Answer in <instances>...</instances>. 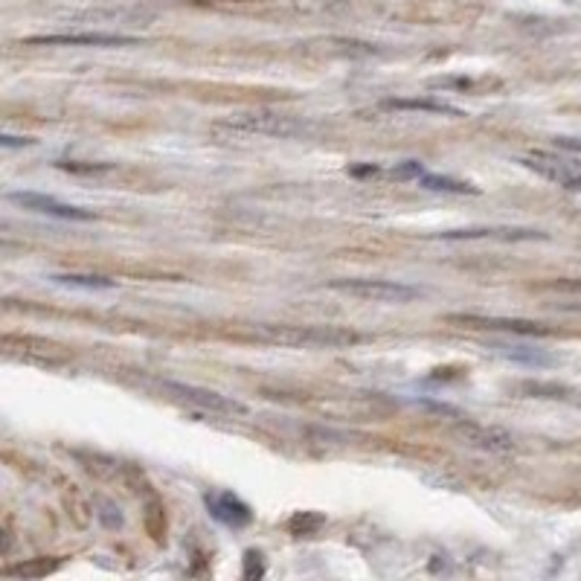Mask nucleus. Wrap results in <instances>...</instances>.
<instances>
[{
    "label": "nucleus",
    "instance_id": "f257e3e1",
    "mask_svg": "<svg viewBox=\"0 0 581 581\" xmlns=\"http://www.w3.org/2000/svg\"><path fill=\"white\" fill-rule=\"evenodd\" d=\"M256 338H262L268 343H279V346H326V349H334V346H349V343H358L360 334L355 331H346V329H338V326H256Z\"/></svg>",
    "mask_w": 581,
    "mask_h": 581
},
{
    "label": "nucleus",
    "instance_id": "f03ea898",
    "mask_svg": "<svg viewBox=\"0 0 581 581\" xmlns=\"http://www.w3.org/2000/svg\"><path fill=\"white\" fill-rule=\"evenodd\" d=\"M222 125L232 128V132L279 137V140H294V137H305V134L314 132V125L308 120H296V116H286V113H268V111L230 113Z\"/></svg>",
    "mask_w": 581,
    "mask_h": 581
},
{
    "label": "nucleus",
    "instance_id": "7ed1b4c3",
    "mask_svg": "<svg viewBox=\"0 0 581 581\" xmlns=\"http://www.w3.org/2000/svg\"><path fill=\"white\" fill-rule=\"evenodd\" d=\"M329 288L364 303H410L416 296H422L419 288L404 286V282H393V279H334Z\"/></svg>",
    "mask_w": 581,
    "mask_h": 581
},
{
    "label": "nucleus",
    "instance_id": "20e7f679",
    "mask_svg": "<svg viewBox=\"0 0 581 581\" xmlns=\"http://www.w3.org/2000/svg\"><path fill=\"white\" fill-rule=\"evenodd\" d=\"M163 390L175 395L177 402H184L189 407H198V410H206V413H218V416H244L248 407L236 398L230 395H222L215 390H204V386H195V384H180V381H163Z\"/></svg>",
    "mask_w": 581,
    "mask_h": 581
},
{
    "label": "nucleus",
    "instance_id": "39448f33",
    "mask_svg": "<svg viewBox=\"0 0 581 581\" xmlns=\"http://www.w3.org/2000/svg\"><path fill=\"white\" fill-rule=\"evenodd\" d=\"M450 326L462 329H483V331H506V334H523V338H547L549 329L544 322L521 320V317H486V314H448Z\"/></svg>",
    "mask_w": 581,
    "mask_h": 581
},
{
    "label": "nucleus",
    "instance_id": "423d86ee",
    "mask_svg": "<svg viewBox=\"0 0 581 581\" xmlns=\"http://www.w3.org/2000/svg\"><path fill=\"white\" fill-rule=\"evenodd\" d=\"M9 201L30 213H38V215L61 218V222H94V213L90 210H82V206H73V204H61L50 195H41V192H9Z\"/></svg>",
    "mask_w": 581,
    "mask_h": 581
},
{
    "label": "nucleus",
    "instance_id": "0eeeda50",
    "mask_svg": "<svg viewBox=\"0 0 581 581\" xmlns=\"http://www.w3.org/2000/svg\"><path fill=\"white\" fill-rule=\"evenodd\" d=\"M32 47H134L137 38L116 32H64V35H32Z\"/></svg>",
    "mask_w": 581,
    "mask_h": 581
},
{
    "label": "nucleus",
    "instance_id": "6e6552de",
    "mask_svg": "<svg viewBox=\"0 0 581 581\" xmlns=\"http://www.w3.org/2000/svg\"><path fill=\"white\" fill-rule=\"evenodd\" d=\"M454 433H457V439H462L465 445L488 450V454H509V450H514V436L500 431V428H486V424H477V422H462L454 428Z\"/></svg>",
    "mask_w": 581,
    "mask_h": 581
},
{
    "label": "nucleus",
    "instance_id": "1a4fd4ad",
    "mask_svg": "<svg viewBox=\"0 0 581 581\" xmlns=\"http://www.w3.org/2000/svg\"><path fill=\"white\" fill-rule=\"evenodd\" d=\"M436 239L445 241H468V239H500V241H529V239H547L544 232L532 230H509V227H471V230H445Z\"/></svg>",
    "mask_w": 581,
    "mask_h": 581
},
{
    "label": "nucleus",
    "instance_id": "9d476101",
    "mask_svg": "<svg viewBox=\"0 0 581 581\" xmlns=\"http://www.w3.org/2000/svg\"><path fill=\"white\" fill-rule=\"evenodd\" d=\"M206 509H210L215 521H222L224 526H232V529H241L253 521V512L232 495H210L206 497Z\"/></svg>",
    "mask_w": 581,
    "mask_h": 581
},
{
    "label": "nucleus",
    "instance_id": "9b49d317",
    "mask_svg": "<svg viewBox=\"0 0 581 581\" xmlns=\"http://www.w3.org/2000/svg\"><path fill=\"white\" fill-rule=\"evenodd\" d=\"M521 163H523V166H529V169L540 172V175H544V177L555 180V184H561L564 189L581 192V175L570 172V169H567V166H564V163H558V160L547 158V154H535V158H523Z\"/></svg>",
    "mask_w": 581,
    "mask_h": 581
},
{
    "label": "nucleus",
    "instance_id": "f8f14e48",
    "mask_svg": "<svg viewBox=\"0 0 581 581\" xmlns=\"http://www.w3.org/2000/svg\"><path fill=\"white\" fill-rule=\"evenodd\" d=\"M419 184L424 189H433V192H454V195H480V189L474 184H465V180H454V177H442V175H428L424 172L419 177Z\"/></svg>",
    "mask_w": 581,
    "mask_h": 581
},
{
    "label": "nucleus",
    "instance_id": "ddd939ff",
    "mask_svg": "<svg viewBox=\"0 0 581 581\" xmlns=\"http://www.w3.org/2000/svg\"><path fill=\"white\" fill-rule=\"evenodd\" d=\"M386 108H395V111H428V113H450V116H459L457 108L445 105V102H433V99H390Z\"/></svg>",
    "mask_w": 581,
    "mask_h": 581
},
{
    "label": "nucleus",
    "instance_id": "4468645a",
    "mask_svg": "<svg viewBox=\"0 0 581 581\" xmlns=\"http://www.w3.org/2000/svg\"><path fill=\"white\" fill-rule=\"evenodd\" d=\"M492 349H497L500 355H506V358H512V360H521V364H529V367H549L552 364V358L549 355H544L540 349H526V346H492Z\"/></svg>",
    "mask_w": 581,
    "mask_h": 581
},
{
    "label": "nucleus",
    "instance_id": "2eb2a0df",
    "mask_svg": "<svg viewBox=\"0 0 581 581\" xmlns=\"http://www.w3.org/2000/svg\"><path fill=\"white\" fill-rule=\"evenodd\" d=\"M61 286H70V288H94V291H108L113 288V279L105 277H85V274H59L53 277Z\"/></svg>",
    "mask_w": 581,
    "mask_h": 581
},
{
    "label": "nucleus",
    "instance_id": "dca6fc26",
    "mask_svg": "<svg viewBox=\"0 0 581 581\" xmlns=\"http://www.w3.org/2000/svg\"><path fill=\"white\" fill-rule=\"evenodd\" d=\"M59 169H68L73 175H102V172H111L113 166L108 163H76V160H61Z\"/></svg>",
    "mask_w": 581,
    "mask_h": 581
},
{
    "label": "nucleus",
    "instance_id": "f3484780",
    "mask_svg": "<svg viewBox=\"0 0 581 581\" xmlns=\"http://www.w3.org/2000/svg\"><path fill=\"white\" fill-rule=\"evenodd\" d=\"M393 175H395L398 180H407V177H416V180H419V177L424 175V166H422L419 160H407V163L398 166V169H395Z\"/></svg>",
    "mask_w": 581,
    "mask_h": 581
},
{
    "label": "nucleus",
    "instance_id": "a211bd4d",
    "mask_svg": "<svg viewBox=\"0 0 581 581\" xmlns=\"http://www.w3.org/2000/svg\"><path fill=\"white\" fill-rule=\"evenodd\" d=\"M259 558H262V555H259V552H253V549H250L248 555H244V564H248V570H244V576H248V578L262 576V573H265V567H262V561H259Z\"/></svg>",
    "mask_w": 581,
    "mask_h": 581
},
{
    "label": "nucleus",
    "instance_id": "6ab92c4d",
    "mask_svg": "<svg viewBox=\"0 0 581 581\" xmlns=\"http://www.w3.org/2000/svg\"><path fill=\"white\" fill-rule=\"evenodd\" d=\"M555 146L564 149V151L581 154V137H555Z\"/></svg>",
    "mask_w": 581,
    "mask_h": 581
},
{
    "label": "nucleus",
    "instance_id": "aec40b11",
    "mask_svg": "<svg viewBox=\"0 0 581 581\" xmlns=\"http://www.w3.org/2000/svg\"><path fill=\"white\" fill-rule=\"evenodd\" d=\"M0 143H4V146H32V140H30V137H12V134H4V137H0Z\"/></svg>",
    "mask_w": 581,
    "mask_h": 581
},
{
    "label": "nucleus",
    "instance_id": "412c9836",
    "mask_svg": "<svg viewBox=\"0 0 581 581\" xmlns=\"http://www.w3.org/2000/svg\"><path fill=\"white\" fill-rule=\"evenodd\" d=\"M549 288H555V291H578V294H581V279H570V282H552Z\"/></svg>",
    "mask_w": 581,
    "mask_h": 581
},
{
    "label": "nucleus",
    "instance_id": "4be33fe9",
    "mask_svg": "<svg viewBox=\"0 0 581 581\" xmlns=\"http://www.w3.org/2000/svg\"><path fill=\"white\" fill-rule=\"evenodd\" d=\"M352 175H378V166H358V169H352Z\"/></svg>",
    "mask_w": 581,
    "mask_h": 581
}]
</instances>
